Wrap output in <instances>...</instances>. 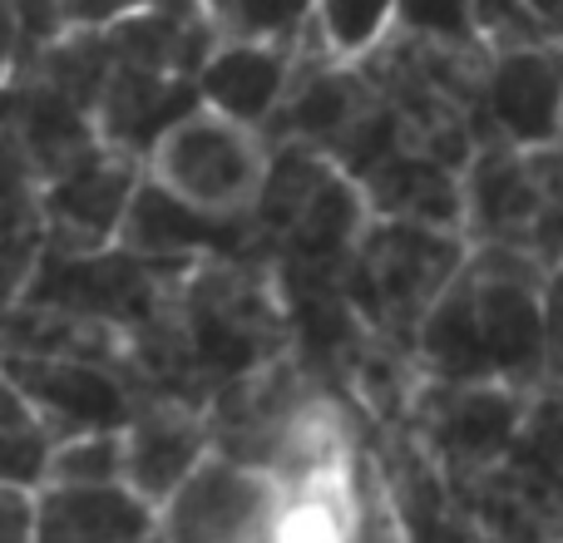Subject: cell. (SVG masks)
Returning <instances> with one entry per match:
<instances>
[{"label":"cell","mask_w":563,"mask_h":543,"mask_svg":"<svg viewBox=\"0 0 563 543\" xmlns=\"http://www.w3.org/2000/svg\"><path fill=\"white\" fill-rule=\"evenodd\" d=\"M544 281L549 267L529 253L475 243L445 297L420 321L416 366L440 380H509L544 390Z\"/></svg>","instance_id":"6da1fadb"},{"label":"cell","mask_w":563,"mask_h":543,"mask_svg":"<svg viewBox=\"0 0 563 543\" xmlns=\"http://www.w3.org/2000/svg\"><path fill=\"white\" fill-rule=\"evenodd\" d=\"M465 228L410 223V218H371L356 253L336 272L346 301L376 336L416 356L420 321L430 317L455 272L470 257Z\"/></svg>","instance_id":"7a4b0ae2"},{"label":"cell","mask_w":563,"mask_h":543,"mask_svg":"<svg viewBox=\"0 0 563 543\" xmlns=\"http://www.w3.org/2000/svg\"><path fill=\"white\" fill-rule=\"evenodd\" d=\"M539 390L509 380H440L420 376L406 430L440 465L445 485H465L479 469L499 465L525 440Z\"/></svg>","instance_id":"3957f363"},{"label":"cell","mask_w":563,"mask_h":543,"mask_svg":"<svg viewBox=\"0 0 563 543\" xmlns=\"http://www.w3.org/2000/svg\"><path fill=\"white\" fill-rule=\"evenodd\" d=\"M267 164H273V144L263 129H247L203 104L158 138L144 168L148 178H158L168 193L188 198L194 208L247 218L263 198Z\"/></svg>","instance_id":"277c9868"},{"label":"cell","mask_w":563,"mask_h":543,"mask_svg":"<svg viewBox=\"0 0 563 543\" xmlns=\"http://www.w3.org/2000/svg\"><path fill=\"white\" fill-rule=\"evenodd\" d=\"M327 380L311 370V361L297 346L287 356L267 361V366L247 370V376L228 380L208 406L213 420V450L228 459L267 469L277 455V445L287 440V430L301 420V410L317 406L327 396Z\"/></svg>","instance_id":"5b68a950"},{"label":"cell","mask_w":563,"mask_h":543,"mask_svg":"<svg viewBox=\"0 0 563 543\" xmlns=\"http://www.w3.org/2000/svg\"><path fill=\"white\" fill-rule=\"evenodd\" d=\"M282 485L267 469L228 455H208L198 475L158 509L168 543H263L273 534Z\"/></svg>","instance_id":"8992f818"},{"label":"cell","mask_w":563,"mask_h":543,"mask_svg":"<svg viewBox=\"0 0 563 543\" xmlns=\"http://www.w3.org/2000/svg\"><path fill=\"white\" fill-rule=\"evenodd\" d=\"M450 495L489 543H563V465L525 440Z\"/></svg>","instance_id":"52a82bcc"},{"label":"cell","mask_w":563,"mask_h":543,"mask_svg":"<svg viewBox=\"0 0 563 543\" xmlns=\"http://www.w3.org/2000/svg\"><path fill=\"white\" fill-rule=\"evenodd\" d=\"M144 174H148L144 158L99 144V148H89L75 168H65L59 178L40 184L49 253L75 257V253H104V247H114Z\"/></svg>","instance_id":"ba28073f"},{"label":"cell","mask_w":563,"mask_h":543,"mask_svg":"<svg viewBox=\"0 0 563 543\" xmlns=\"http://www.w3.org/2000/svg\"><path fill=\"white\" fill-rule=\"evenodd\" d=\"M5 386H15L59 440L85 430H119L139 406V390L124 370L65 356H15L5 351Z\"/></svg>","instance_id":"9c48e42d"},{"label":"cell","mask_w":563,"mask_h":543,"mask_svg":"<svg viewBox=\"0 0 563 543\" xmlns=\"http://www.w3.org/2000/svg\"><path fill=\"white\" fill-rule=\"evenodd\" d=\"M213 455V420L194 400L139 396L124 420V485L164 509Z\"/></svg>","instance_id":"30bf717a"},{"label":"cell","mask_w":563,"mask_h":543,"mask_svg":"<svg viewBox=\"0 0 563 543\" xmlns=\"http://www.w3.org/2000/svg\"><path fill=\"white\" fill-rule=\"evenodd\" d=\"M554 138H563V40L495 55L479 104V148Z\"/></svg>","instance_id":"8fae6325"},{"label":"cell","mask_w":563,"mask_h":543,"mask_svg":"<svg viewBox=\"0 0 563 543\" xmlns=\"http://www.w3.org/2000/svg\"><path fill=\"white\" fill-rule=\"evenodd\" d=\"M95 114L35 75H5V158L35 184H49L99 148Z\"/></svg>","instance_id":"7c38bea8"},{"label":"cell","mask_w":563,"mask_h":543,"mask_svg":"<svg viewBox=\"0 0 563 543\" xmlns=\"http://www.w3.org/2000/svg\"><path fill=\"white\" fill-rule=\"evenodd\" d=\"M194 109H203L198 75H178V69H154V65H129V59H119V65L109 69L99 99H95V129L109 148L134 154L148 164L158 138H164L174 124H184Z\"/></svg>","instance_id":"4fadbf2b"},{"label":"cell","mask_w":563,"mask_h":543,"mask_svg":"<svg viewBox=\"0 0 563 543\" xmlns=\"http://www.w3.org/2000/svg\"><path fill=\"white\" fill-rule=\"evenodd\" d=\"M119 243L134 247L148 257H188V263H203V257H238L263 247L257 237V218H228V213H208L194 208L188 198L168 193L158 178L144 174L134 203H129L124 233Z\"/></svg>","instance_id":"5bb4252c"},{"label":"cell","mask_w":563,"mask_h":543,"mask_svg":"<svg viewBox=\"0 0 563 543\" xmlns=\"http://www.w3.org/2000/svg\"><path fill=\"white\" fill-rule=\"evenodd\" d=\"M307 40H223L198 75L203 104L247 129H267L297 79Z\"/></svg>","instance_id":"9a60e30c"},{"label":"cell","mask_w":563,"mask_h":543,"mask_svg":"<svg viewBox=\"0 0 563 543\" xmlns=\"http://www.w3.org/2000/svg\"><path fill=\"white\" fill-rule=\"evenodd\" d=\"M366 188L346 174L341 164H331L321 174V184L301 198V208L282 223V233L267 243V253L282 267H307V272H341L346 257L356 253L361 233L371 223Z\"/></svg>","instance_id":"2e32d148"},{"label":"cell","mask_w":563,"mask_h":543,"mask_svg":"<svg viewBox=\"0 0 563 543\" xmlns=\"http://www.w3.org/2000/svg\"><path fill=\"white\" fill-rule=\"evenodd\" d=\"M35 543H129L158 529V509L119 485H40Z\"/></svg>","instance_id":"e0dca14e"},{"label":"cell","mask_w":563,"mask_h":543,"mask_svg":"<svg viewBox=\"0 0 563 543\" xmlns=\"http://www.w3.org/2000/svg\"><path fill=\"white\" fill-rule=\"evenodd\" d=\"M366 203L376 218H410V223L435 228H465V174L426 148L400 144L390 158H380L366 178Z\"/></svg>","instance_id":"ac0fdd59"},{"label":"cell","mask_w":563,"mask_h":543,"mask_svg":"<svg viewBox=\"0 0 563 543\" xmlns=\"http://www.w3.org/2000/svg\"><path fill=\"white\" fill-rule=\"evenodd\" d=\"M5 351L15 356H65V361H95L129 376L134 366V336L85 311L55 307V301H5Z\"/></svg>","instance_id":"d6986e66"},{"label":"cell","mask_w":563,"mask_h":543,"mask_svg":"<svg viewBox=\"0 0 563 543\" xmlns=\"http://www.w3.org/2000/svg\"><path fill=\"white\" fill-rule=\"evenodd\" d=\"M55 445L59 435L49 430V420L15 386H5V420H0V469H5V485L40 489Z\"/></svg>","instance_id":"ffe728a7"},{"label":"cell","mask_w":563,"mask_h":543,"mask_svg":"<svg viewBox=\"0 0 563 543\" xmlns=\"http://www.w3.org/2000/svg\"><path fill=\"white\" fill-rule=\"evenodd\" d=\"M400 0H317V40L336 59H366L396 30Z\"/></svg>","instance_id":"44dd1931"},{"label":"cell","mask_w":563,"mask_h":543,"mask_svg":"<svg viewBox=\"0 0 563 543\" xmlns=\"http://www.w3.org/2000/svg\"><path fill=\"white\" fill-rule=\"evenodd\" d=\"M218 40H307L317 0H203Z\"/></svg>","instance_id":"7402d4cb"},{"label":"cell","mask_w":563,"mask_h":543,"mask_svg":"<svg viewBox=\"0 0 563 543\" xmlns=\"http://www.w3.org/2000/svg\"><path fill=\"white\" fill-rule=\"evenodd\" d=\"M371 435H376V430H371ZM371 435L356 455V524H351L346 543H416L406 514H400V505H396V495H390L386 465H380L376 440Z\"/></svg>","instance_id":"603a6c76"},{"label":"cell","mask_w":563,"mask_h":543,"mask_svg":"<svg viewBox=\"0 0 563 543\" xmlns=\"http://www.w3.org/2000/svg\"><path fill=\"white\" fill-rule=\"evenodd\" d=\"M119 479H124V425L59 440L45 469V485H119Z\"/></svg>","instance_id":"cb8c5ba5"},{"label":"cell","mask_w":563,"mask_h":543,"mask_svg":"<svg viewBox=\"0 0 563 543\" xmlns=\"http://www.w3.org/2000/svg\"><path fill=\"white\" fill-rule=\"evenodd\" d=\"M529 164L539 178V218L529 237V257L549 272L563 267V138L554 144H529Z\"/></svg>","instance_id":"d4e9b609"},{"label":"cell","mask_w":563,"mask_h":543,"mask_svg":"<svg viewBox=\"0 0 563 543\" xmlns=\"http://www.w3.org/2000/svg\"><path fill=\"white\" fill-rule=\"evenodd\" d=\"M396 30L445 49H485L475 25V0H400Z\"/></svg>","instance_id":"484cf974"},{"label":"cell","mask_w":563,"mask_h":543,"mask_svg":"<svg viewBox=\"0 0 563 543\" xmlns=\"http://www.w3.org/2000/svg\"><path fill=\"white\" fill-rule=\"evenodd\" d=\"M475 25H479V40H485L489 55H509V49H529V45L559 40L554 30L534 15L529 0H475Z\"/></svg>","instance_id":"4316f807"},{"label":"cell","mask_w":563,"mask_h":543,"mask_svg":"<svg viewBox=\"0 0 563 543\" xmlns=\"http://www.w3.org/2000/svg\"><path fill=\"white\" fill-rule=\"evenodd\" d=\"M40 495L25 485H0V543H35Z\"/></svg>","instance_id":"83f0119b"},{"label":"cell","mask_w":563,"mask_h":543,"mask_svg":"<svg viewBox=\"0 0 563 543\" xmlns=\"http://www.w3.org/2000/svg\"><path fill=\"white\" fill-rule=\"evenodd\" d=\"M544 336H549L544 390H559L563 396V267H554L549 281H544Z\"/></svg>","instance_id":"f1b7e54d"},{"label":"cell","mask_w":563,"mask_h":543,"mask_svg":"<svg viewBox=\"0 0 563 543\" xmlns=\"http://www.w3.org/2000/svg\"><path fill=\"white\" fill-rule=\"evenodd\" d=\"M59 5H65V25L69 30H85V25H109V20L139 15V10L174 5V0H59Z\"/></svg>","instance_id":"f546056e"},{"label":"cell","mask_w":563,"mask_h":543,"mask_svg":"<svg viewBox=\"0 0 563 543\" xmlns=\"http://www.w3.org/2000/svg\"><path fill=\"white\" fill-rule=\"evenodd\" d=\"M529 5H534V15L563 40V0H529Z\"/></svg>","instance_id":"4dcf8cb0"},{"label":"cell","mask_w":563,"mask_h":543,"mask_svg":"<svg viewBox=\"0 0 563 543\" xmlns=\"http://www.w3.org/2000/svg\"><path fill=\"white\" fill-rule=\"evenodd\" d=\"M129 543H168L164 534H158V529H154V534H144V539H129Z\"/></svg>","instance_id":"1f68e13d"}]
</instances>
